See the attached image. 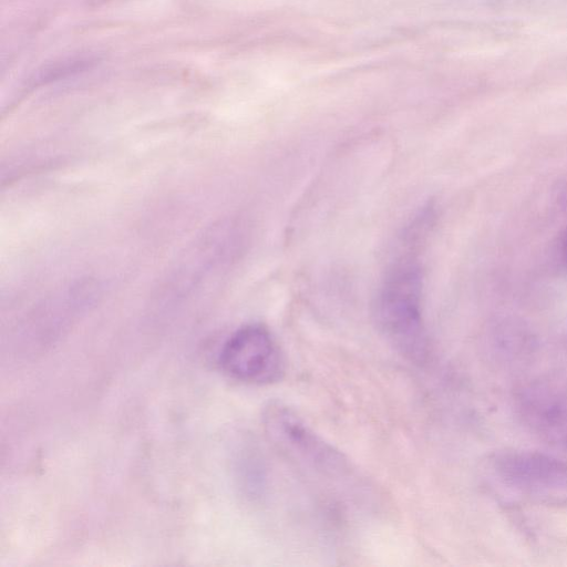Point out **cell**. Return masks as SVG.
<instances>
[{"label":"cell","mask_w":567,"mask_h":567,"mask_svg":"<svg viewBox=\"0 0 567 567\" xmlns=\"http://www.w3.org/2000/svg\"><path fill=\"white\" fill-rule=\"evenodd\" d=\"M421 270L403 257L389 271L377 297L374 320L388 343L413 363L425 362L429 339L421 311Z\"/></svg>","instance_id":"obj_1"},{"label":"cell","mask_w":567,"mask_h":567,"mask_svg":"<svg viewBox=\"0 0 567 567\" xmlns=\"http://www.w3.org/2000/svg\"><path fill=\"white\" fill-rule=\"evenodd\" d=\"M268 440L288 458L321 478L350 481L353 467L341 451L318 434L293 409L269 402L261 415Z\"/></svg>","instance_id":"obj_2"},{"label":"cell","mask_w":567,"mask_h":567,"mask_svg":"<svg viewBox=\"0 0 567 567\" xmlns=\"http://www.w3.org/2000/svg\"><path fill=\"white\" fill-rule=\"evenodd\" d=\"M218 362L231 379L266 385L282 379L286 361L270 331L257 323L236 330L223 344Z\"/></svg>","instance_id":"obj_3"},{"label":"cell","mask_w":567,"mask_h":567,"mask_svg":"<svg viewBox=\"0 0 567 567\" xmlns=\"http://www.w3.org/2000/svg\"><path fill=\"white\" fill-rule=\"evenodd\" d=\"M495 468L502 478L518 487L530 489L567 487V463L544 453L507 452L496 458Z\"/></svg>","instance_id":"obj_4"},{"label":"cell","mask_w":567,"mask_h":567,"mask_svg":"<svg viewBox=\"0 0 567 567\" xmlns=\"http://www.w3.org/2000/svg\"><path fill=\"white\" fill-rule=\"evenodd\" d=\"M523 410L540 429L557 434L567 432V392L548 386L527 389Z\"/></svg>","instance_id":"obj_5"},{"label":"cell","mask_w":567,"mask_h":567,"mask_svg":"<svg viewBox=\"0 0 567 567\" xmlns=\"http://www.w3.org/2000/svg\"><path fill=\"white\" fill-rule=\"evenodd\" d=\"M556 199L561 207H567V184L558 185L556 189Z\"/></svg>","instance_id":"obj_6"},{"label":"cell","mask_w":567,"mask_h":567,"mask_svg":"<svg viewBox=\"0 0 567 567\" xmlns=\"http://www.w3.org/2000/svg\"><path fill=\"white\" fill-rule=\"evenodd\" d=\"M561 251L565 258L567 259V229L561 238Z\"/></svg>","instance_id":"obj_7"}]
</instances>
